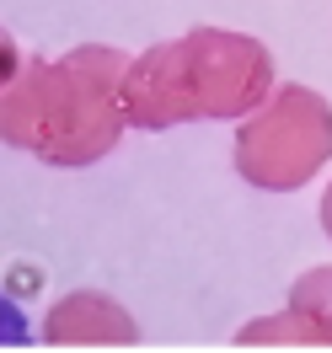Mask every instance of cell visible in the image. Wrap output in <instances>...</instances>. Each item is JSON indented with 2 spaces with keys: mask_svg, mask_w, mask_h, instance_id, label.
<instances>
[]
</instances>
